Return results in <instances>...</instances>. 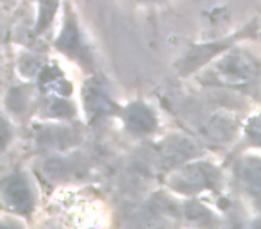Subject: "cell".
Here are the masks:
<instances>
[{"mask_svg":"<svg viewBox=\"0 0 261 229\" xmlns=\"http://www.w3.org/2000/svg\"><path fill=\"white\" fill-rule=\"evenodd\" d=\"M4 229H16V227H9V225L6 224V225H4Z\"/></svg>","mask_w":261,"mask_h":229,"instance_id":"cell-15","label":"cell"},{"mask_svg":"<svg viewBox=\"0 0 261 229\" xmlns=\"http://www.w3.org/2000/svg\"><path fill=\"white\" fill-rule=\"evenodd\" d=\"M249 136L256 142H261V115L252 118L249 124Z\"/></svg>","mask_w":261,"mask_h":229,"instance_id":"cell-14","label":"cell"},{"mask_svg":"<svg viewBox=\"0 0 261 229\" xmlns=\"http://www.w3.org/2000/svg\"><path fill=\"white\" fill-rule=\"evenodd\" d=\"M47 113L50 117H70L73 115V108L61 97H54L47 106Z\"/></svg>","mask_w":261,"mask_h":229,"instance_id":"cell-12","label":"cell"},{"mask_svg":"<svg viewBox=\"0 0 261 229\" xmlns=\"http://www.w3.org/2000/svg\"><path fill=\"white\" fill-rule=\"evenodd\" d=\"M122 120L125 124L127 131L133 135L145 136L156 131L158 118L154 111L143 102H130L122 111Z\"/></svg>","mask_w":261,"mask_h":229,"instance_id":"cell-7","label":"cell"},{"mask_svg":"<svg viewBox=\"0 0 261 229\" xmlns=\"http://www.w3.org/2000/svg\"><path fill=\"white\" fill-rule=\"evenodd\" d=\"M20 72L29 77L40 75V73L43 72V63H41L36 56H23L22 61H20Z\"/></svg>","mask_w":261,"mask_h":229,"instance_id":"cell-13","label":"cell"},{"mask_svg":"<svg viewBox=\"0 0 261 229\" xmlns=\"http://www.w3.org/2000/svg\"><path fill=\"white\" fill-rule=\"evenodd\" d=\"M2 199L11 211L20 215H29L33 211L34 199L29 183L20 174H13L2 185Z\"/></svg>","mask_w":261,"mask_h":229,"instance_id":"cell-4","label":"cell"},{"mask_svg":"<svg viewBox=\"0 0 261 229\" xmlns=\"http://www.w3.org/2000/svg\"><path fill=\"white\" fill-rule=\"evenodd\" d=\"M59 0H38V16H36V33H43L54 22L58 13Z\"/></svg>","mask_w":261,"mask_h":229,"instance_id":"cell-10","label":"cell"},{"mask_svg":"<svg viewBox=\"0 0 261 229\" xmlns=\"http://www.w3.org/2000/svg\"><path fill=\"white\" fill-rule=\"evenodd\" d=\"M240 181L250 195L261 199V158L247 156L240 163Z\"/></svg>","mask_w":261,"mask_h":229,"instance_id":"cell-9","label":"cell"},{"mask_svg":"<svg viewBox=\"0 0 261 229\" xmlns=\"http://www.w3.org/2000/svg\"><path fill=\"white\" fill-rule=\"evenodd\" d=\"M215 81L224 86H245L257 77V63L243 50H231L215 61Z\"/></svg>","mask_w":261,"mask_h":229,"instance_id":"cell-1","label":"cell"},{"mask_svg":"<svg viewBox=\"0 0 261 229\" xmlns=\"http://www.w3.org/2000/svg\"><path fill=\"white\" fill-rule=\"evenodd\" d=\"M199 147L188 136H172L158 150V160L165 168H175L186 165L190 158L197 156Z\"/></svg>","mask_w":261,"mask_h":229,"instance_id":"cell-5","label":"cell"},{"mask_svg":"<svg viewBox=\"0 0 261 229\" xmlns=\"http://www.w3.org/2000/svg\"><path fill=\"white\" fill-rule=\"evenodd\" d=\"M232 133V124L227 120H211L206 128V136L210 140H215V142H222V140H227Z\"/></svg>","mask_w":261,"mask_h":229,"instance_id":"cell-11","label":"cell"},{"mask_svg":"<svg viewBox=\"0 0 261 229\" xmlns=\"http://www.w3.org/2000/svg\"><path fill=\"white\" fill-rule=\"evenodd\" d=\"M83 100L90 120H97V118L108 117V115L118 111V106L115 104V100L109 97L108 91L100 84V81L97 79H90L84 84Z\"/></svg>","mask_w":261,"mask_h":229,"instance_id":"cell-6","label":"cell"},{"mask_svg":"<svg viewBox=\"0 0 261 229\" xmlns=\"http://www.w3.org/2000/svg\"><path fill=\"white\" fill-rule=\"evenodd\" d=\"M225 47H227V41H217V43H206V45H200V47H192V50L177 63L179 72H181L182 75H185V73H192L193 70L202 66L204 63L210 61L211 58L220 54Z\"/></svg>","mask_w":261,"mask_h":229,"instance_id":"cell-8","label":"cell"},{"mask_svg":"<svg viewBox=\"0 0 261 229\" xmlns=\"http://www.w3.org/2000/svg\"><path fill=\"white\" fill-rule=\"evenodd\" d=\"M56 48L65 56H68L70 59L81 63L83 66H91L90 48H88L86 40H84L83 33H81L79 23H77L73 13L66 11L61 33L56 38Z\"/></svg>","mask_w":261,"mask_h":229,"instance_id":"cell-2","label":"cell"},{"mask_svg":"<svg viewBox=\"0 0 261 229\" xmlns=\"http://www.w3.org/2000/svg\"><path fill=\"white\" fill-rule=\"evenodd\" d=\"M215 170L207 163H188L174 170L170 186L181 193H197L213 185Z\"/></svg>","mask_w":261,"mask_h":229,"instance_id":"cell-3","label":"cell"}]
</instances>
